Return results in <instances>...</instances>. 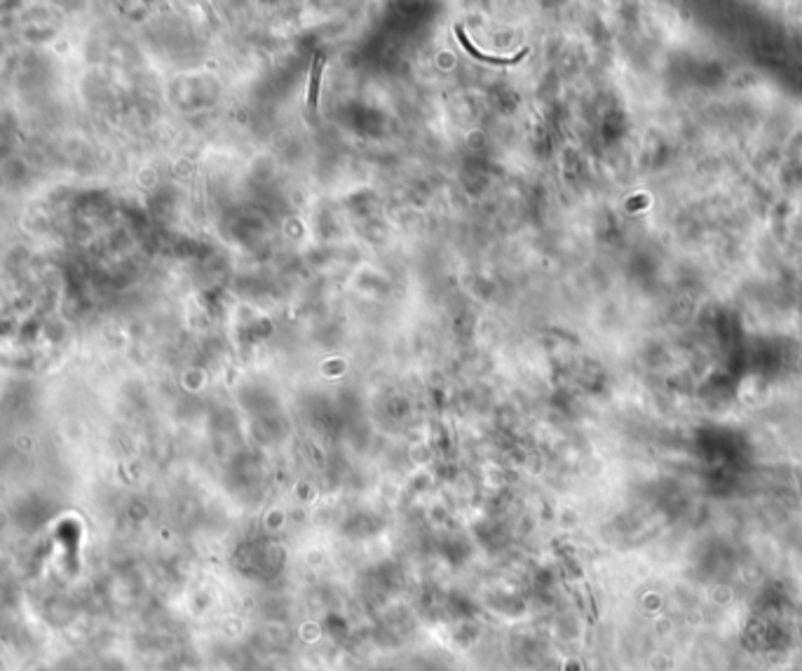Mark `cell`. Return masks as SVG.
I'll return each instance as SVG.
<instances>
[{"mask_svg":"<svg viewBox=\"0 0 802 671\" xmlns=\"http://www.w3.org/2000/svg\"><path fill=\"white\" fill-rule=\"evenodd\" d=\"M455 35H457V40L462 43V48L467 50V55H469V57H474V59L484 61V64H491V66H516L518 61H523L525 57H528V48H523V50L518 52V55H514V57H493V55H484V52L477 50L474 45L469 43V38H467V33H464V28H462V26H455Z\"/></svg>","mask_w":802,"mask_h":671,"instance_id":"obj_1","label":"cell"},{"mask_svg":"<svg viewBox=\"0 0 802 671\" xmlns=\"http://www.w3.org/2000/svg\"><path fill=\"white\" fill-rule=\"evenodd\" d=\"M322 68H324V61H322V57H315V61H312L310 96H308V104L312 106V109H317V94H319V80H322Z\"/></svg>","mask_w":802,"mask_h":671,"instance_id":"obj_2","label":"cell"}]
</instances>
